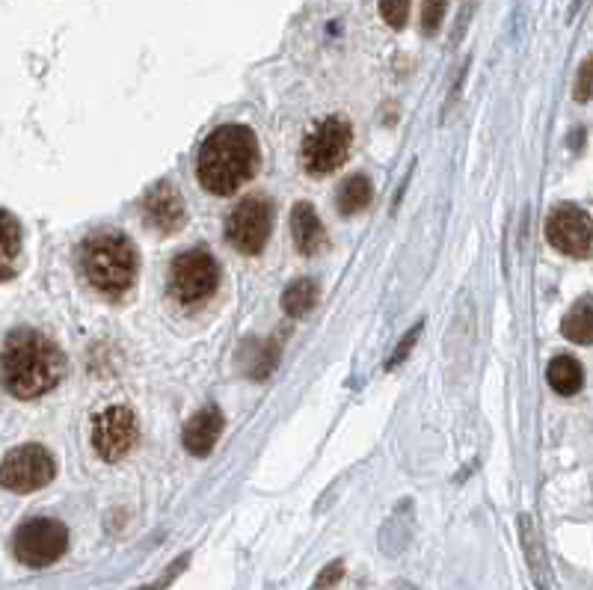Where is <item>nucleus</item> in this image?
<instances>
[{
    "mask_svg": "<svg viewBox=\"0 0 593 590\" xmlns=\"http://www.w3.org/2000/svg\"><path fill=\"white\" fill-rule=\"evenodd\" d=\"M66 374L63 350L36 330H15L0 350V383L15 398H39Z\"/></svg>",
    "mask_w": 593,
    "mask_h": 590,
    "instance_id": "f257e3e1",
    "label": "nucleus"
},
{
    "mask_svg": "<svg viewBox=\"0 0 593 590\" xmlns=\"http://www.w3.org/2000/svg\"><path fill=\"white\" fill-rule=\"evenodd\" d=\"M258 169V140L244 125H223L199 149L196 175L214 196H232Z\"/></svg>",
    "mask_w": 593,
    "mask_h": 590,
    "instance_id": "f03ea898",
    "label": "nucleus"
},
{
    "mask_svg": "<svg viewBox=\"0 0 593 590\" xmlns=\"http://www.w3.org/2000/svg\"><path fill=\"white\" fill-rule=\"evenodd\" d=\"M78 261L86 282L104 297H122L125 291H131L140 264L134 244L122 232L92 235L89 241H84Z\"/></svg>",
    "mask_w": 593,
    "mask_h": 590,
    "instance_id": "7ed1b4c3",
    "label": "nucleus"
},
{
    "mask_svg": "<svg viewBox=\"0 0 593 590\" xmlns=\"http://www.w3.org/2000/svg\"><path fill=\"white\" fill-rule=\"evenodd\" d=\"M69 549V531L63 522L39 516V519H27L24 525H18L15 537H12V552L24 567H51L57 564Z\"/></svg>",
    "mask_w": 593,
    "mask_h": 590,
    "instance_id": "20e7f679",
    "label": "nucleus"
},
{
    "mask_svg": "<svg viewBox=\"0 0 593 590\" xmlns=\"http://www.w3.org/2000/svg\"><path fill=\"white\" fill-rule=\"evenodd\" d=\"M353 143V128L347 119H321L303 140V167L312 175H330L347 161Z\"/></svg>",
    "mask_w": 593,
    "mask_h": 590,
    "instance_id": "39448f33",
    "label": "nucleus"
},
{
    "mask_svg": "<svg viewBox=\"0 0 593 590\" xmlns=\"http://www.w3.org/2000/svg\"><path fill=\"white\" fill-rule=\"evenodd\" d=\"M217 282L220 264L208 250H187L172 261L170 294L184 306L208 300L217 291Z\"/></svg>",
    "mask_w": 593,
    "mask_h": 590,
    "instance_id": "423d86ee",
    "label": "nucleus"
},
{
    "mask_svg": "<svg viewBox=\"0 0 593 590\" xmlns=\"http://www.w3.org/2000/svg\"><path fill=\"white\" fill-rule=\"evenodd\" d=\"M57 463L42 445H21L0 463V487L12 493H33L54 481Z\"/></svg>",
    "mask_w": 593,
    "mask_h": 590,
    "instance_id": "0eeeda50",
    "label": "nucleus"
},
{
    "mask_svg": "<svg viewBox=\"0 0 593 590\" xmlns=\"http://www.w3.org/2000/svg\"><path fill=\"white\" fill-rule=\"evenodd\" d=\"M273 229V208L264 196H247L226 220L229 244L244 255H258L264 250Z\"/></svg>",
    "mask_w": 593,
    "mask_h": 590,
    "instance_id": "6e6552de",
    "label": "nucleus"
},
{
    "mask_svg": "<svg viewBox=\"0 0 593 590\" xmlns=\"http://www.w3.org/2000/svg\"><path fill=\"white\" fill-rule=\"evenodd\" d=\"M546 238L558 253L570 258L593 255V220L588 211L576 205H558L546 220Z\"/></svg>",
    "mask_w": 593,
    "mask_h": 590,
    "instance_id": "1a4fd4ad",
    "label": "nucleus"
},
{
    "mask_svg": "<svg viewBox=\"0 0 593 590\" xmlns=\"http://www.w3.org/2000/svg\"><path fill=\"white\" fill-rule=\"evenodd\" d=\"M140 439L137 419L128 407H107L92 422V445L101 460L116 463L122 460Z\"/></svg>",
    "mask_w": 593,
    "mask_h": 590,
    "instance_id": "9d476101",
    "label": "nucleus"
},
{
    "mask_svg": "<svg viewBox=\"0 0 593 590\" xmlns=\"http://www.w3.org/2000/svg\"><path fill=\"white\" fill-rule=\"evenodd\" d=\"M143 211H146V223L161 235H175L187 220L184 199L170 181H161L149 190V196L143 202Z\"/></svg>",
    "mask_w": 593,
    "mask_h": 590,
    "instance_id": "9b49d317",
    "label": "nucleus"
},
{
    "mask_svg": "<svg viewBox=\"0 0 593 590\" xmlns=\"http://www.w3.org/2000/svg\"><path fill=\"white\" fill-rule=\"evenodd\" d=\"M223 413L217 407H205L199 410L190 422L184 424V433H181V442L190 454L196 457H205L211 454V448L217 445L220 433H223Z\"/></svg>",
    "mask_w": 593,
    "mask_h": 590,
    "instance_id": "f8f14e48",
    "label": "nucleus"
},
{
    "mask_svg": "<svg viewBox=\"0 0 593 590\" xmlns=\"http://www.w3.org/2000/svg\"><path fill=\"white\" fill-rule=\"evenodd\" d=\"M291 232H294V244L303 255H318L327 247V229L321 223V217L315 214V208L309 202H297L294 214H291Z\"/></svg>",
    "mask_w": 593,
    "mask_h": 590,
    "instance_id": "ddd939ff",
    "label": "nucleus"
},
{
    "mask_svg": "<svg viewBox=\"0 0 593 590\" xmlns=\"http://www.w3.org/2000/svg\"><path fill=\"white\" fill-rule=\"evenodd\" d=\"M21 261V226L12 214L0 211V279L15 276Z\"/></svg>",
    "mask_w": 593,
    "mask_h": 590,
    "instance_id": "4468645a",
    "label": "nucleus"
},
{
    "mask_svg": "<svg viewBox=\"0 0 593 590\" xmlns=\"http://www.w3.org/2000/svg\"><path fill=\"white\" fill-rule=\"evenodd\" d=\"M546 377H549V386H552L558 395H564V398L582 392V386H585V371H582V365H579L573 356H555V359L549 362Z\"/></svg>",
    "mask_w": 593,
    "mask_h": 590,
    "instance_id": "2eb2a0df",
    "label": "nucleus"
},
{
    "mask_svg": "<svg viewBox=\"0 0 593 590\" xmlns=\"http://www.w3.org/2000/svg\"><path fill=\"white\" fill-rule=\"evenodd\" d=\"M564 338L576 344H593V297H582L561 321Z\"/></svg>",
    "mask_w": 593,
    "mask_h": 590,
    "instance_id": "dca6fc26",
    "label": "nucleus"
},
{
    "mask_svg": "<svg viewBox=\"0 0 593 590\" xmlns=\"http://www.w3.org/2000/svg\"><path fill=\"white\" fill-rule=\"evenodd\" d=\"M318 303V285L312 279H297L285 288L282 294V306L291 318H303L315 309Z\"/></svg>",
    "mask_w": 593,
    "mask_h": 590,
    "instance_id": "f3484780",
    "label": "nucleus"
},
{
    "mask_svg": "<svg viewBox=\"0 0 593 590\" xmlns=\"http://www.w3.org/2000/svg\"><path fill=\"white\" fill-rule=\"evenodd\" d=\"M519 528H522V546H525V552H528V564H531L534 582H537L540 588H546V585H549V576H546V558H543L540 534L534 531L531 516H522V519H519Z\"/></svg>",
    "mask_w": 593,
    "mask_h": 590,
    "instance_id": "a211bd4d",
    "label": "nucleus"
},
{
    "mask_svg": "<svg viewBox=\"0 0 593 590\" xmlns=\"http://www.w3.org/2000/svg\"><path fill=\"white\" fill-rule=\"evenodd\" d=\"M371 193H374V187H371V181H368L365 175L347 178L339 190V211L341 214H356V211L368 208Z\"/></svg>",
    "mask_w": 593,
    "mask_h": 590,
    "instance_id": "6ab92c4d",
    "label": "nucleus"
},
{
    "mask_svg": "<svg viewBox=\"0 0 593 590\" xmlns=\"http://www.w3.org/2000/svg\"><path fill=\"white\" fill-rule=\"evenodd\" d=\"M442 18H445V3H424L422 6V33L424 36H433L436 30H439V24H442Z\"/></svg>",
    "mask_w": 593,
    "mask_h": 590,
    "instance_id": "aec40b11",
    "label": "nucleus"
},
{
    "mask_svg": "<svg viewBox=\"0 0 593 590\" xmlns=\"http://www.w3.org/2000/svg\"><path fill=\"white\" fill-rule=\"evenodd\" d=\"M576 98L579 101H591L593 98V57H588L579 69V78H576Z\"/></svg>",
    "mask_w": 593,
    "mask_h": 590,
    "instance_id": "412c9836",
    "label": "nucleus"
},
{
    "mask_svg": "<svg viewBox=\"0 0 593 590\" xmlns=\"http://www.w3.org/2000/svg\"><path fill=\"white\" fill-rule=\"evenodd\" d=\"M419 336H422V324H416V327L410 330V336L404 338V341H401V344L395 347V353H392V359L386 362V368H395V365H401V362L407 359V353L413 350V344L419 341Z\"/></svg>",
    "mask_w": 593,
    "mask_h": 590,
    "instance_id": "4be33fe9",
    "label": "nucleus"
},
{
    "mask_svg": "<svg viewBox=\"0 0 593 590\" xmlns=\"http://www.w3.org/2000/svg\"><path fill=\"white\" fill-rule=\"evenodd\" d=\"M380 12H383V18L392 24V27H404L407 24V15H410V3H383L380 6Z\"/></svg>",
    "mask_w": 593,
    "mask_h": 590,
    "instance_id": "5701e85b",
    "label": "nucleus"
},
{
    "mask_svg": "<svg viewBox=\"0 0 593 590\" xmlns=\"http://www.w3.org/2000/svg\"><path fill=\"white\" fill-rule=\"evenodd\" d=\"M341 576H344V564H341V561H333L330 567L321 570V576H318V582H315V590L336 588L341 582Z\"/></svg>",
    "mask_w": 593,
    "mask_h": 590,
    "instance_id": "b1692460",
    "label": "nucleus"
},
{
    "mask_svg": "<svg viewBox=\"0 0 593 590\" xmlns=\"http://www.w3.org/2000/svg\"><path fill=\"white\" fill-rule=\"evenodd\" d=\"M184 567H187V558H178L170 570H167V576H164V579H158V582H152V585H146V588H140V590H167L172 582H175V576H178Z\"/></svg>",
    "mask_w": 593,
    "mask_h": 590,
    "instance_id": "393cba45",
    "label": "nucleus"
}]
</instances>
